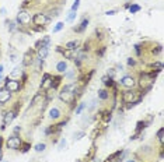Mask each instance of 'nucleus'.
<instances>
[{
  "label": "nucleus",
  "instance_id": "f257e3e1",
  "mask_svg": "<svg viewBox=\"0 0 164 162\" xmlns=\"http://www.w3.org/2000/svg\"><path fill=\"white\" fill-rule=\"evenodd\" d=\"M122 101L128 104V108H132L140 102V97L138 95L136 91H125L122 95Z\"/></svg>",
  "mask_w": 164,
  "mask_h": 162
},
{
  "label": "nucleus",
  "instance_id": "f03ea898",
  "mask_svg": "<svg viewBox=\"0 0 164 162\" xmlns=\"http://www.w3.org/2000/svg\"><path fill=\"white\" fill-rule=\"evenodd\" d=\"M153 82H154V74H142L139 80V85L140 88L144 89V91H149L152 88Z\"/></svg>",
  "mask_w": 164,
  "mask_h": 162
},
{
  "label": "nucleus",
  "instance_id": "7ed1b4c3",
  "mask_svg": "<svg viewBox=\"0 0 164 162\" xmlns=\"http://www.w3.org/2000/svg\"><path fill=\"white\" fill-rule=\"evenodd\" d=\"M4 88L8 89L11 94H14V92H18V91H20L21 84H20V81L16 80V78L7 77V78H4Z\"/></svg>",
  "mask_w": 164,
  "mask_h": 162
},
{
  "label": "nucleus",
  "instance_id": "20e7f679",
  "mask_svg": "<svg viewBox=\"0 0 164 162\" xmlns=\"http://www.w3.org/2000/svg\"><path fill=\"white\" fill-rule=\"evenodd\" d=\"M6 146H7V148H10V150H20L21 146H23V141H21V138L18 137L17 134H13V136H10V137L7 138Z\"/></svg>",
  "mask_w": 164,
  "mask_h": 162
},
{
  "label": "nucleus",
  "instance_id": "39448f33",
  "mask_svg": "<svg viewBox=\"0 0 164 162\" xmlns=\"http://www.w3.org/2000/svg\"><path fill=\"white\" fill-rule=\"evenodd\" d=\"M31 20H32L34 25H37V27H44V25L49 24L51 17H48L46 14H44V13H38V14H35Z\"/></svg>",
  "mask_w": 164,
  "mask_h": 162
},
{
  "label": "nucleus",
  "instance_id": "423d86ee",
  "mask_svg": "<svg viewBox=\"0 0 164 162\" xmlns=\"http://www.w3.org/2000/svg\"><path fill=\"white\" fill-rule=\"evenodd\" d=\"M16 22L18 25H28L29 22H31V16H29V13L25 11V10H20L18 14H17Z\"/></svg>",
  "mask_w": 164,
  "mask_h": 162
},
{
  "label": "nucleus",
  "instance_id": "0eeeda50",
  "mask_svg": "<svg viewBox=\"0 0 164 162\" xmlns=\"http://www.w3.org/2000/svg\"><path fill=\"white\" fill-rule=\"evenodd\" d=\"M59 99H60L62 102H65V104H73L76 97H74L73 94H70L67 89L62 88L60 92H59Z\"/></svg>",
  "mask_w": 164,
  "mask_h": 162
},
{
  "label": "nucleus",
  "instance_id": "6e6552de",
  "mask_svg": "<svg viewBox=\"0 0 164 162\" xmlns=\"http://www.w3.org/2000/svg\"><path fill=\"white\" fill-rule=\"evenodd\" d=\"M121 82V85L122 87H125V88H135V85H136V80L132 76H125V77H122V80L119 81Z\"/></svg>",
  "mask_w": 164,
  "mask_h": 162
},
{
  "label": "nucleus",
  "instance_id": "1a4fd4ad",
  "mask_svg": "<svg viewBox=\"0 0 164 162\" xmlns=\"http://www.w3.org/2000/svg\"><path fill=\"white\" fill-rule=\"evenodd\" d=\"M52 84H54V77L51 76V74H44V77H42V82H41V88L46 89H51L52 88Z\"/></svg>",
  "mask_w": 164,
  "mask_h": 162
},
{
  "label": "nucleus",
  "instance_id": "9d476101",
  "mask_svg": "<svg viewBox=\"0 0 164 162\" xmlns=\"http://www.w3.org/2000/svg\"><path fill=\"white\" fill-rule=\"evenodd\" d=\"M16 118V110H8V112H6L3 116V126H2V129H6V126L10 124L13 122V119Z\"/></svg>",
  "mask_w": 164,
  "mask_h": 162
},
{
  "label": "nucleus",
  "instance_id": "9b49d317",
  "mask_svg": "<svg viewBox=\"0 0 164 162\" xmlns=\"http://www.w3.org/2000/svg\"><path fill=\"white\" fill-rule=\"evenodd\" d=\"M10 98H11V92L8 89H6L4 87H2L0 88V105H4L6 102H8Z\"/></svg>",
  "mask_w": 164,
  "mask_h": 162
},
{
  "label": "nucleus",
  "instance_id": "f8f14e48",
  "mask_svg": "<svg viewBox=\"0 0 164 162\" xmlns=\"http://www.w3.org/2000/svg\"><path fill=\"white\" fill-rule=\"evenodd\" d=\"M49 118L52 119V120H57V119L62 118V112L59 108H56V106H54V108H51L49 109Z\"/></svg>",
  "mask_w": 164,
  "mask_h": 162
},
{
  "label": "nucleus",
  "instance_id": "ddd939ff",
  "mask_svg": "<svg viewBox=\"0 0 164 162\" xmlns=\"http://www.w3.org/2000/svg\"><path fill=\"white\" fill-rule=\"evenodd\" d=\"M48 53H49V46H39L38 48V56L41 60H45L48 57Z\"/></svg>",
  "mask_w": 164,
  "mask_h": 162
},
{
  "label": "nucleus",
  "instance_id": "4468645a",
  "mask_svg": "<svg viewBox=\"0 0 164 162\" xmlns=\"http://www.w3.org/2000/svg\"><path fill=\"white\" fill-rule=\"evenodd\" d=\"M34 63V59H32V52L28 50V52L24 55V60H23V66H31Z\"/></svg>",
  "mask_w": 164,
  "mask_h": 162
},
{
  "label": "nucleus",
  "instance_id": "2eb2a0df",
  "mask_svg": "<svg viewBox=\"0 0 164 162\" xmlns=\"http://www.w3.org/2000/svg\"><path fill=\"white\" fill-rule=\"evenodd\" d=\"M55 69H56L57 73H65L66 70H67V63L65 60H59L55 66Z\"/></svg>",
  "mask_w": 164,
  "mask_h": 162
},
{
  "label": "nucleus",
  "instance_id": "dca6fc26",
  "mask_svg": "<svg viewBox=\"0 0 164 162\" xmlns=\"http://www.w3.org/2000/svg\"><path fill=\"white\" fill-rule=\"evenodd\" d=\"M23 67L24 66H17V67H14V70H13L11 73H10V78H14V77H20L21 74H23Z\"/></svg>",
  "mask_w": 164,
  "mask_h": 162
},
{
  "label": "nucleus",
  "instance_id": "f3484780",
  "mask_svg": "<svg viewBox=\"0 0 164 162\" xmlns=\"http://www.w3.org/2000/svg\"><path fill=\"white\" fill-rule=\"evenodd\" d=\"M79 45H80L79 40H69V42L65 45V48L67 49V50H76V49L79 48Z\"/></svg>",
  "mask_w": 164,
  "mask_h": 162
},
{
  "label": "nucleus",
  "instance_id": "a211bd4d",
  "mask_svg": "<svg viewBox=\"0 0 164 162\" xmlns=\"http://www.w3.org/2000/svg\"><path fill=\"white\" fill-rule=\"evenodd\" d=\"M87 25H88V18H86V17H84V18L82 20V22H80V27L74 28V31H76V32H83V31L87 28Z\"/></svg>",
  "mask_w": 164,
  "mask_h": 162
},
{
  "label": "nucleus",
  "instance_id": "6ab92c4d",
  "mask_svg": "<svg viewBox=\"0 0 164 162\" xmlns=\"http://www.w3.org/2000/svg\"><path fill=\"white\" fill-rule=\"evenodd\" d=\"M65 77L67 78V80H74V78H76V70H74V69L66 70V71H65Z\"/></svg>",
  "mask_w": 164,
  "mask_h": 162
},
{
  "label": "nucleus",
  "instance_id": "aec40b11",
  "mask_svg": "<svg viewBox=\"0 0 164 162\" xmlns=\"http://www.w3.org/2000/svg\"><path fill=\"white\" fill-rule=\"evenodd\" d=\"M6 24H7V28H8L10 32H13V31H16V29H17V22H16V21L8 20V21H6Z\"/></svg>",
  "mask_w": 164,
  "mask_h": 162
},
{
  "label": "nucleus",
  "instance_id": "412c9836",
  "mask_svg": "<svg viewBox=\"0 0 164 162\" xmlns=\"http://www.w3.org/2000/svg\"><path fill=\"white\" fill-rule=\"evenodd\" d=\"M45 148H46L45 142H38V144H35V147H34V150L37 151V152H44Z\"/></svg>",
  "mask_w": 164,
  "mask_h": 162
},
{
  "label": "nucleus",
  "instance_id": "4be33fe9",
  "mask_svg": "<svg viewBox=\"0 0 164 162\" xmlns=\"http://www.w3.org/2000/svg\"><path fill=\"white\" fill-rule=\"evenodd\" d=\"M98 98L100 99H103V101L108 99V98H110V94L107 92V89H100L98 91Z\"/></svg>",
  "mask_w": 164,
  "mask_h": 162
},
{
  "label": "nucleus",
  "instance_id": "5701e85b",
  "mask_svg": "<svg viewBox=\"0 0 164 162\" xmlns=\"http://www.w3.org/2000/svg\"><path fill=\"white\" fill-rule=\"evenodd\" d=\"M76 16H77V11H72V10H70V13L67 14V17H66V22H72V21L76 18Z\"/></svg>",
  "mask_w": 164,
  "mask_h": 162
},
{
  "label": "nucleus",
  "instance_id": "b1692460",
  "mask_svg": "<svg viewBox=\"0 0 164 162\" xmlns=\"http://www.w3.org/2000/svg\"><path fill=\"white\" fill-rule=\"evenodd\" d=\"M84 136H86V133H84L83 130H80V131H76V133H74V141H79V140H82Z\"/></svg>",
  "mask_w": 164,
  "mask_h": 162
},
{
  "label": "nucleus",
  "instance_id": "393cba45",
  "mask_svg": "<svg viewBox=\"0 0 164 162\" xmlns=\"http://www.w3.org/2000/svg\"><path fill=\"white\" fill-rule=\"evenodd\" d=\"M129 11H131V14H135V13L140 11V6H138V4H131V6H129Z\"/></svg>",
  "mask_w": 164,
  "mask_h": 162
},
{
  "label": "nucleus",
  "instance_id": "a878e982",
  "mask_svg": "<svg viewBox=\"0 0 164 162\" xmlns=\"http://www.w3.org/2000/svg\"><path fill=\"white\" fill-rule=\"evenodd\" d=\"M63 27H65V22H57L54 27V34H56V32H59L60 29H63Z\"/></svg>",
  "mask_w": 164,
  "mask_h": 162
},
{
  "label": "nucleus",
  "instance_id": "bb28decb",
  "mask_svg": "<svg viewBox=\"0 0 164 162\" xmlns=\"http://www.w3.org/2000/svg\"><path fill=\"white\" fill-rule=\"evenodd\" d=\"M163 131H164L163 127H161V129L157 131V140L160 141V144H163V140H164V138H163Z\"/></svg>",
  "mask_w": 164,
  "mask_h": 162
},
{
  "label": "nucleus",
  "instance_id": "cd10ccee",
  "mask_svg": "<svg viewBox=\"0 0 164 162\" xmlns=\"http://www.w3.org/2000/svg\"><path fill=\"white\" fill-rule=\"evenodd\" d=\"M65 147H66V140H65V138H62L60 142H59V146H57V150H59V151L65 150Z\"/></svg>",
  "mask_w": 164,
  "mask_h": 162
},
{
  "label": "nucleus",
  "instance_id": "c85d7f7f",
  "mask_svg": "<svg viewBox=\"0 0 164 162\" xmlns=\"http://www.w3.org/2000/svg\"><path fill=\"white\" fill-rule=\"evenodd\" d=\"M84 108H86V104H80V105L76 108V115H80V113H82V110L84 109Z\"/></svg>",
  "mask_w": 164,
  "mask_h": 162
},
{
  "label": "nucleus",
  "instance_id": "c756f323",
  "mask_svg": "<svg viewBox=\"0 0 164 162\" xmlns=\"http://www.w3.org/2000/svg\"><path fill=\"white\" fill-rule=\"evenodd\" d=\"M79 6H80V0H74L73 6H72V11H77Z\"/></svg>",
  "mask_w": 164,
  "mask_h": 162
},
{
  "label": "nucleus",
  "instance_id": "7c9ffc66",
  "mask_svg": "<svg viewBox=\"0 0 164 162\" xmlns=\"http://www.w3.org/2000/svg\"><path fill=\"white\" fill-rule=\"evenodd\" d=\"M135 63H136V62L133 60L132 57H128V64H129V66H135Z\"/></svg>",
  "mask_w": 164,
  "mask_h": 162
},
{
  "label": "nucleus",
  "instance_id": "2f4dec72",
  "mask_svg": "<svg viewBox=\"0 0 164 162\" xmlns=\"http://www.w3.org/2000/svg\"><path fill=\"white\" fill-rule=\"evenodd\" d=\"M105 14H107V16H114V14H116V10H108Z\"/></svg>",
  "mask_w": 164,
  "mask_h": 162
},
{
  "label": "nucleus",
  "instance_id": "473e14b6",
  "mask_svg": "<svg viewBox=\"0 0 164 162\" xmlns=\"http://www.w3.org/2000/svg\"><path fill=\"white\" fill-rule=\"evenodd\" d=\"M29 148V144H24V148H23V152H27Z\"/></svg>",
  "mask_w": 164,
  "mask_h": 162
},
{
  "label": "nucleus",
  "instance_id": "72a5a7b5",
  "mask_svg": "<svg viewBox=\"0 0 164 162\" xmlns=\"http://www.w3.org/2000/svg\"><path fill=\"white\" fill-rule=\"evenodd\" d=\"M0 142H2V138H0ZM3 161V151H2V147H0V162Z\"/></svg>",
  "mask_w": 164,
  "mask_h": 162
},
{
  "label": "nucleus",
  "instance_id": "f704fd0d",
  "mask_svg": "<svg viewBox=\"0 0 164 162\" xmlns=\"http://www.w3.org/2000/svg\"><path fill=\"white\" fill-rule=\"evenodd\" d=\"M20 130H21V127H20V126H17V127H14V130H13V131H14V134H17Z\"/></svg>",
  "mask_w": 164,
  "mask_h": 162
},
{
  "label": "nucleus",
  "instance_id": "c9c22d12",
  "mask_svg": "<svg viewBox=\"0 0 164 162\" xmlns=\"http://www.w3.org/2000/svg\"><path fill=\"white\" fill-rule=\"evenodd\" d=\"M0 13H2V14H3V16H4V14H6V13H7V11H6V8H2V10H0Z\"/></svg>",
  "mask_w": 164,
  "mask_h": 162
},
{
  "label": "nucleus",
  "instance_id": "e433bc0d",
  "mask_svg": "<svg viewBox=\"0 0 164 162\" xmlns=\"http://www.w3.org/2000/svg\"><path fill=\"white\" fill-rule=\"evenodd\" d=\"M126 162H136V159H132V158H131V159H128Z\"/></svg>",
  "mask_w": 164,
  "mask_h": 162
},
{
  "label": "nucleus",
  "instance_id": "4c0bfd02",
  "mask_svg": "<svg viewBox=\"0 0 164 162\" xmlns=\"http://www.w3.org/2000/svg\"><path fill=\"white\" fill-rule=\"evenodd\" d=\"M0 73H3V64H0Z\"/></svg>",
  "mask_w": 164,
  "mask_h": 162
},
{
  "label": "nucleus",
  "instance_id": "58836bf2",
  "mask_svg": "<svg viewBox=\"0 0 164 162\" xmlns=\"http://www.w3.org/2000/svg\"><path fill=\"white\" fill-rule=\"evenodd\" d=\"M2 80H4V77H3V74L0 73V81H2Z\"/></svg>",
  "mask_w": 164,
  "mask_h": 162
},
{
  "label": "nucleus",
  "instance_id": "ea45409f",
  "mask_svg": "<svg viewBox=\"0 0 164 162\" xmlns=\"http://www.w3.org/2000/svg\"><path fill=\"white\" fill-rule=\"evenodd\" d=\"M2 162H8V161H2Z\"/></svg>",
  "mask_w": 164,
  "mask_h": 162
}]
</instances>
